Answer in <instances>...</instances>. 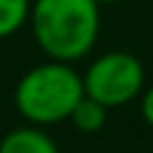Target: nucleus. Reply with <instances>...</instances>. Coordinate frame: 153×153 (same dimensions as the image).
I'll return each instance as SVG.
<instances>
[{"mask_svg":"<svg viewBox=\"0 0 153 153\" xmlns=\"http://www.w3.org/2000/svg\"><path fill=\"white\" fill-rule=\"evenodd\" d=\"M68 120H71L75 126V131H80V133H98L105 126V120H108V108L103 103H98V100L83 95L78 100V105L73 108V113H71Z\"/></svg>","mask_w":153,"mask_h":153,"instance_id":"5","label":"nucleus"},{"mask_svg":"<svg viewBox=\"0 0 153 153\" xmlns=\"http://www.w3.org/2000/svg\"><path fill=\"white\" fill-rule=\"evenodd\" d=\"M146 88V68L133 53L111 50L98 55L83 73V91L108 111L131 103Z\"/></svg>","mask_w":153,"mask_h":153,"instance_id":"3","label":"nucleus"},{"mask_svg":"<svg viewBox=\"0 0 153 153\" xmlns=\"http://www.w3.org/2000/svg\"><path fill=\"white\" fill-rule=\"evenodd\" d=\"M98 5H113V3H120V0H95Z\"/></svg>","mask_w":153,"mask_h":153,"instance_id":"8","label":"nucleus"},{"mask_svg":"<svg viewBox=\"0 0 153 153\" xmlns=\"http://www.w3.org/2000/svg\"><path fill=\"white\" fill-rule=\"evenodd\" d=\"M141 116L153 128V85L143 88V93H141Z\"/></svg>","mask_w":153,"mask_h":153,"instance_id":"7","label":"nucleus"},{"mask_svg":"<svg viewBox=\"0 0 153 153\" xmlns=\"http://www.w3.org/2000/svg\"><path fill=\"white\" fill-rule=\"evenodd\" d=\"M30 18V0H0V40L15 35Z\"/></svg>","mask_w":153,"mask_h":153,"instance_id":"6","label":"nucleus"},{"mask_svg":"<svg viewBox=\"0 0 153 153\" xmlns=\"http://www.w3.org/2000/svg\"><path fill=\"white\" fill-rule=\"evenodd\" d=\"M0 153H60L55 141L40 126H23L5 133L0 141Z\"/></svg>","mask_w":153,"mask_h":153,"instance_id":"4","label":"nucleus"},{"mask_svg":"<svg viewBox=\"0 0 153 153\" xmlns=\"http://www.w3.org/2000/svg\"><path fill=\"white\" fill-rule=\"evenodd\" d=\"M28 20L38 48L50 60L75 63L98 40L100 5L95 0H35Z\"/></svg>","mask_w":153,"mask_h":153,"instance_id":"1","label":"nucleus"},{"mask_svg":"<svg viewBox=\"0 0 153 153\" xmlns=\"http://www.w3.org/2000/svg\"><path fill=\"white\" fill-rule=\"evenodd\" d=\"M83 95V75L73 63L48 60L30 68L18 80L13 100L30 126H53L71 118Z\"/></svg>","mask_w":153,"mask_h":153,"instance_id":"2","label":"nucleus"}]
</instances>
